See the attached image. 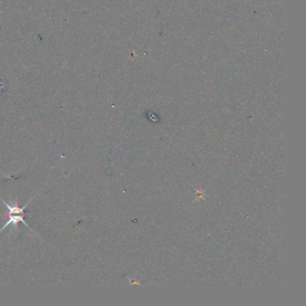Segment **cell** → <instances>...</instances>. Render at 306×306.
I'll use <instances>...</instances> for the list:
<instances>
[{
	"label": "cell",
	"instance_id": "1",
	"mask_svg": "<svg viewBox=\"0 0 306 306\" xmlns=\"http://www.w3.org/2000/svg\"><path fill=\"white\" fill-rule=\"evenodd\" d=\"M31 200H32V199H30V201H31ZM30 201L27 202L26 205H24L23 208H20V207L18 206V204H17V202H13V204H10V203H7V202L4 201V200L2 199V202L4 203L5 206L7 207V209H8V222L6 223V225L0 229V232H2V231H4L5 229H7L8 226H10V225H12V226H14V228H16L19 222H22V223L27 226L28 228H30L28 225H27V223L24 220V216L26 215V214L24 213V210L27 208V206H28Z\"/></svg>",
	"mask_w": 306,
	"mask_h": 306
}]
</instances>
